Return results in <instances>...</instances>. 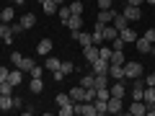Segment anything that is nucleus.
Here are the masks:
<instances>
[{"instance_id": "30", "label": "nucleus", "mask_w": 155, "mask_h": 116, "mask_svg": "<svg viewBox=\"0 0 155 116\" xmlns=\"http://www.w3.org/2000/svg\"><path fill=\"white\" fill-rule=\"evenodd\" d=\"M57 16H60V21H62V23H65V21H67V18H70V16H72V13H70V5H60V8H57Z\"/></svg>"}, {"instance_id": "45", "label": "nucleus", "mask_w": 155, "mask_h": 116, "mask_svg": "<svg viewBox=\"0 0 155 116\" xmlns=\"http://www.w3.org/2000/svg\"><path fill=\"white\" fill-rule=\"evenodd\" d=\"M8 72H11V70H5V67H0V83H3V80H8Z\"/></svg>"}, {"instance_id": "15", "label": "nucleus", "mask_w": 155, "mask_h": 116, "mask_svg": "<svg viewBox=\"0 0 155 116\" xmlns=\"http://www.w3.org/2000/svg\"><path fill=\"white\" fill-rule=\"evenodd\" d=\"M119 36H122V39H124V44H127V41H134V39H137V34H134L132 26H124L122 31H119Z\"/></svg>"}, {"instance_id": "21", "label": "nucleus", "mask_w": 155, "mask_h": 116, "mask_svg": "<svg viewBox=\"0 0 155 116\" xmlns=\"http://www.w3.org/2000/svg\"><path fill=\"white\" fill-rule=\"evenodd\" d=\"M8 80H11L13 85H21V80H23V70H11V72H8Z\"/></svg>"}, {"instance_id": "40", "label": "nucleus", "mask_w": 155, "mask_h": 116, "mask_svg": "<svg viewBox=\"0 0 155 116\" xmlns=\"http://www.w3.org/2000/svg\"><path fill=\"white\" fill-rule=\"evenodd\" d=\"M21 31H26V28H23L21 23H11V34H13V36H18Z\"/></svg>"}, {"instance_id": "28", "label": "nucleus", "mask_w": 155, "mask_h": 116, "mask_svg": "<svg viewBox=\"0 0 155 116\" xmlns=\"http://www.w3.org/2000/svg\"><path fill=\"white\" fill-rule=\"evenodd\" d=\"M80 85H83V88H93V85H96V75H93V72H91V75H83V77H80Z\"/></svg>"}, {"instance_id": "47", "label": "nucleus", "mask_w": 155, "mask_h": 116, "mask_svg": "<svg viewBox=\"0 0 155 116\" xmlns=\"http://www.w3.org/2000/svg\"><path fill=\"white\" fill-rule=\"evenodd\" d=\"M145 0H127V5H142Z\"/></svg>"}, {"instance_id": "54", "label": "nucleus", "mask_w": 155, "mask_h": 116, "mask_svg": "<svg viewBox=\"0 0 155 116\" xmlns=\"http://www.w3.org/2000/svg\"><path fill=\"white\" fill-rule=\"evenodd\" d=\"M0 11H3V8H0Z\"/></svg>"}, {"instance_id": "8", "label": "nucleus", "mask_w": 155, "mask_h": 116, "mask_svg": "<svg viewBox=\"0 0 155 116\" xmlns=\"http://www.w3.org/2000/svg\"><path fill=\"white\" fill-rule=\"evenodd\" d=\"M129 114H132V116H145V114H147V103H145V101H132Z\"/></svg>"}, {"instance_id": "18", "label": "nucleus", "mask_w": 155, "mask_h": 116, "mask_svg": "<svg viewBox=\"0 0 155 116\" xmlns=\"http://www.w3.org/2000/svg\"><path fill=\"white\" fill-rule=\"evenodd\" d=\"M13 16H16V11H13L11 5L0 11V21H3V23H13Z\"/></svg>"}, {"instance_id": "14", "label": "nucleus", "mask_w": 155, "mask_h": 116, "mask_svg": "<svg viewBox=\"0 0 155 116\" xmlns=\"http://www.w3.org/2000/svg\"><path fill=\"white\" fill-rule=\"evenodd\" d=\"M70 98H72V103L83 101V98H85V88H83V85H75V88H70Z\"/></svg>"}, {"instance_id": "6", "label": "nucleus", "mask_w": 155, "mask_h": 116, "mask_svg": "<svg viewBox=\"0 0 155 116\" xmlns=\"http://www.w3.org/2000/svg\"><path fill=\"white\" fill-rule=\"evenodd\" d=\"M83 57H85L88 65H93V62L101 57V52H98V47H96V44H91V47H83Z\"/></svg>"}, {"instance_id": "34", "label": "nucleus", "mask_w": 155, "mask_h": 116, "mask_svg": "<svg viewBox=\"0 0 155 116\" xmlns=\"http://www.w3.org/2000/svg\"><path fill=\"white\" fill-rule=\"evenodd\" d=\"M60 70H62V72H65V75H70V72H75V70H78V67H75V65H72V62H62V65H60Z\"/></svg>"}, {"instance_id": "24", "label": "nucleus", "mask_w": 155, "mask_h": 116, "mask_svg": "<svg viewBox=\"0 0 155 116\" xmlns=\"http://www.w3.org/2000/svg\"><path fill=\"white\" fill-rule=\"evenodd\" d=\"M111 23L116 26V31H122L124 26H129V21H127V18L122 16V13H116V16H114V21H111Z\"/></svg>"}, {"instance_id": "2", "label": "nucleus", "mask_w": 155, "mask_h": 116, "mask_svg": "<svg viewBox=\"0 0 155 116\" xmlns=\"http://www.w3.org/2000/svg\"><path fill=\"white\" fill-rule=\"evenodd\" d=\"M124 77H129V80L142 77V65L140 62H124Z\"/></svg>"}, {"instance_id": "19", "label": "nucleus", "mask_w": 155, "mask_h": 116, "mask_svg": "<svg viewBox=\"0 0 155 116\" xmlns=\"http://www.w3.org/2000/svg\"><path fill=\"white\" fill-rule=\"evenodd\" d=\"M109 62H111V65H124V62H127V60H124V52H122V49H114Z\"/></svg>"}, {"instance_id": "52", "label": "nucleus", "mask_w": 155, "mask_h": 116, "mask_svg": "<svg viewBox=\"0 0 155 116\" xmlns=\"http://www.w3.org/2000/svg\"><path fill=\"white\" fill-rule=\"evenodd\" d=\"M54 3H57V5H62V3H65V0H54Z\"/></svg>"}, {"instance_id": "25", "label": "nucleus", "mask_w": 155, "mask_h": 116, "mask_svg": "<svg viewBox=\"0 0 155 116\" xmlns=\"http://www.w3.org/2000/svg\"><path fill=\"white\" fill-rule=\"evenodd\" d=\"M13 108V95H0V111H11Z\"/></svg>"}, {"instance_id": "23", "label": "nucleus", "mask_w": 155, "mask_h": 116, "mask_svg": "<svg viewBox=\"0 0 155 116\" xmlns=\"http://www.w3.org/2000/svg\"><path fill=\"white\" fill-rule=\"evenodd\" d=\"M28 88H31V93H41V90H44V83H41V77H31V85H28Z\"/></svg>"}, {"instance_id": "35", "label": "nucleus", "mask_w": 155, "mask_h": 116, "mask_svg": "<svg viewBox=\"0 0 155 116\" xmlns=\"http://www.w3.org/2000/svg\"><path fill=\"white\" fill-rule=\"evenodd\" d=\"M5 36H13L11 34V23H0V39H5Z\"/></svg>"}, {"instance_id": "17", "label": "nucleus", "mask_w": 155, "mask_h": 116, "mask_svg": "<svg viewBox=\"0 0 155 116\" xmlns=\"http://www.w3.org/2000/svg\"><path fill=\"white\" fill-rule=\"evenodd\" d=\"M36 52L47 57V54L52 52V39H41V41H39V47H36Z\"/></svg>"}, {"instance_id": "41", "label": "nucleus", "mask_w": 155, "mask_h": 116, "mask_svg": "<svg viewBox=\"0 0 155 116\" xmlns=\"http://www.w3.org/2000/svg\"><path fill=\"white\" fill-rule=\"evenodd\" d=\"M111 5H114V0H98V11H106Z\"/></svg>"}, {"instance_id": "43", "label": "nucleus", "mask_w": 155, "mask_h": 116, "mask_svg": "<svg viewBox=\"0 0 155 116\" xmlns=\"http://www.w3.org/2000/svg\"><path fill=\"white\" fill-rule=\"evenodd\" d=\"M21 60H23V54H18V52H13V54H11V62H13V65H21Z\"/></svg>"}, {"instance_id": "51", "label": "nucleus", "mask_w": 155, "mask_h": 116, "mask_svg": "<svg viewBox=\"0 0 155 116\" xmlns=\"http://www.w3.org/2000/svg\"><path fill=\"white\" fill-rule=\"evenodd\" d=\"M145 3H150V5H155V0H145Z\"/></svg>"}, {"instance_id": "33", "label": "nucleus", "mask_w": 155, "mask_h": 116, "mask_svg": "<svg viewBox=\"0 0 155 116\" xmlns=\"http://www.w3.org/2000/svg\"><path fill=\"white\" fill-rule=\"evenodd\" d=\"M57 111H60V116H72V114H75V103H70V106H60Z\"/></svg>"}, {"instance_id": "32", "label": "nucleus", "mask_w": 155, "mask_h": 116, "mask_svg": "<svg viewBox=\"0 0 155 116\" xmlns=\"http://www.w3.org/2000/svg\"><path fill=\"white\" fill-rule=\"evenodd\" d=\"M93 103H96V116H104V114H109V111H106V101H98V98H96Z\"/></svg>"}, {"instance_id": "50", "label": "nucleus", "mask_w": 155, "mask_h": 116, "mask_svg": "<svg viewBox=\"0 0 155 116\" xmlns=\"http://www.w3.org/2000/svg\"><path fill=\"white\" fill-rule=\"evenodd\" d=\"M150 54H153V57H155V44H153V49H150Z\"/></svg>"}, {"instance_id": "5", "label": "nucleus", "mask_w": 155, "mask_h": 116, "mask_svg": "<svg viewBox=\"0 0 155 116\" xmlns=\"http://www.w3.org/2000/svg\"><path fill=\"white\" fill-rule=\"evenodd\" d=\"M109 65H111L109 60H104V57H98V60H96L93 65H91V67H93V75H109Z\"/></svg>"}, {"instance_id": "20", "label": "nucleus", "mask_w": 155, "mask_h": 116, "mask_svg": "<svg viewBox=\"0 0 155 116\" xmlns=\"http://www.w3.org/2000/svg\"><path fill=\"white\" fill-rule=\"evenodd\" d=\"M41 8H44V13H47V16H54L60 5H57L54 0H44V3H41Z\"/></svg>"}, {"instance_id": "48", "label": "nucleus", "mask_w": 155, "mask_h": 116, "mask_svg": "<svg viewBox=\"0 0 155 116\" xmlns=\"http://www.w3.org/2000/svg\"><path fill=\"white\" fill-rule=\"evenodd\" d=\"M147 114H153V116H155V101H153V103L147 106Z\"/></svg>"}, {"instance_id": "29", "label": "nucleus", "mask_w": 155, "mask_h": 116, "mask_svg": "<svg viewBox=\"0 0 155 116\" xmlns=\"http://www.w3.org/2000/svg\"><path fill=\"white\" fill-rule=\"evenodd\" d=\"M60 65H62V62L57 60V57H49V54H47V62H44V67H47V70H52V72H54Z\"/></svg>"}, {"instance_id": "10", "label": "nucleus", "mask_w": 155, "mask_h": 116, "mask_svg": "<svg viewBox=\"0 0 155 116\" xmlns=\"http://www.w3.org/2000/svg\"><path fill=\"white\" fill-rule=\"evenodd\" d=\"M114 16H116L114 8H106V11H98L96 21H98V23H111V21H114Z\"/></svg>"}, {"instance_id": "4", "label": "nucleus", "mask_w": 155, "mask_h": 116, "mask_svg": "<svg viewBox=\"0 0 155 116\" xmlns=\"http://www.w3.org/2000/svg\"><path fill=\"white\" fill-rule=\"evenodd\" d=\"M109 93L114 95V98H124V95H127V85H124V80H114V83L109 85Z\"/></svg>"}, {"instance_id": "39", "label": "nucleus", "mask_w": 155, "mask_h": 116, "mask_svg": "<svg viewBox=\"0 0 155 116\" xmlns=\"http://www.w3.org/2000/svg\"><path fill=\"white\" fill-rule=\"evenodd\" d=\"M111 49H124V39H122V36H116L114 41H111Z\"/></svg>"}, {"instance_id": "31", "label": "nucleus", "mask_w": 155, "mask_h": 116, "mask_svg": "<svg viewBox=\"0 0 155 116\" xmlns=\"http://www.w3.org/2000/svg\"><path fill=\"white\" fill-rule=\"evenodd\" d=\"M34 65H36V62H34L31 57H23V60H21V65H18V70H23V72H28V70H31Z\"/></svg>"}, {"instance_id": "12", "label": "nucleus", "mask_w": 155, "mask_h": 116, "mask_svg": "<svg viewBox=\"0 0 155 116\" xmlns=\"http://www.w3.org/2000/svg\"><path fill=\"white\" fill-rule=\"evenodd\" d=\"M134 44H137V49H140V54H150V49H153V44H150L145 36H137L134 39Z\"/></svg>"}, {"instance_id": "49", "label": "nucleus", "mask_w": 155, "mask_h": 116, "mask_svg": "<svg viewBox=\"0 0 155 116\" xmlns=\"http://www.w3.org/2000/svg\"><path fill=\"white\" fill-rule=\"evenodd\" d=\"M8 3H16V5H23V0H8Z\"/></svg>"}, {"instance_id": "22", "label": "nucleus", "mask_w": 155, "mask_h": 116, "mask_svg": "<svg viewBox=\"0 0 155 116\" xmlns=\"http://www.w3.org/2000/svg\"><path fill=\"white\" fill-rule=\"evenodd\" d=\"M142 101H145L147 106L155 101V85H147V88H145V93H142Z\"/></svg>"}, {"instance_id": "3", "label": "nucleus", "mask_w": 155, "mask_h": 116, "mask_svg": "<svg viewBox=\"0 0 155 116\" xmlns=\"http://www.w3.org/2000/svg\"><path fill=\"white\" fill-rule=\"evenodd\" d=\"M122 16L127 18V21H140V18H142V8H140V5H124L122 8Z\"/></svg>"}, {"instance_id": "42", "label": "nucleus", "mask_w": 155, "mask_h": 116, "mask_svg": "<svg viewBox=\"0 0 155 116\" xmlns=\"http://www.w3.org/2000/svg\"><path fill=\"white\" fill-rule=\"evenodd\" d=\"M145 39H147L150 44H155V28H147V31H145Z\"/></svg>"}, {"instance_id": "53", "label": "nucleus", "mask_w": 155, "mask_h": 116, "mask_svg": "<svg viewBox=\"0 0 155 116\" xmlns=\"http://www.w3.org/2000/svg\"><path fill=\"white\" fill-rule=\"evenodd\" d=\"M153 77H155V72H153Z\"/></svg>"}, {"instance_id": "7", "label": "nucleus", "mask_w": 155, "mask_h": 116, "mask_svg": "<svg viewBox=\"0 0 155 116\" xmlns=\"http://www.w3.org/2000/svg\"><path fill=\"white\" fill-rule=\"evenodd\" d=\"M101 31H104V41H114V39L119 36V31H116L114 23H104V26H101Z\"/></svg>"}, {"instance_id": "11", "label": "nucleus", "mask_w": 155, "mask_h": 116, "mask_svg": "<svg viewBox=\"0 0 155 116\" xmlns=\"http://www.w3.org/2000/svg\"><path fill=\"white\" fill-rule=\"evenodd\" d=\"M109 77L111 80H124V65H109Z\"/></svg>"}, {"instance_id": "1", "label": "nucleus", "mask_w": 155, "mask_h": 116, "mask_svg": "<svg viewBox=\"0 0 155 116\" xmlns=\"http://www.w3.org/2000/svg\"><path fill=\"white\" fill-rule=\"evenodd\" d=\"M75 116H96V103L93 101H78L75 103Z\"/></svg>"}, {"instance_id": "27", "label": "nucleus", "mask_w": 155, "mask_h": 116, "mask_svg": "<svg viewBox=\"0 0 155 116\" xmlns=\"http://www.w3.org/2000/svg\"><path fill=\"white\" fill-rule=\"evenodd\" d=\"M54 103H57V106H70V103H72V98H70V93H57Z\"/></svg>"}, {"instance_id": "38", "label": "nucleus", "mask_w": 155, "mask_h": 116, "mask_svg": "<svg viewBox=\"0 0 155 116\" xmlns=\"http://www.w3.org/2000/svg\"><path fill=\"white\" fill-rule=\"evenodd\" d=\"M98 52H101V57H104V60H111V47H98Z\"/></svg>"}, {"instance_id": "37", "label": "nucleus", "mask_w": 155, "mask_h": 116, "mask_svg": "<svg viewBox=\"0 0 155 116\" xmlns=\"http://www.w3.org/2000/svg\"><path fill=\"white\" fill-rule=\"evenodd\" d=\"M28 75H31V77H41V75H44V67H39V65H34L31 70H28Z\"/></svg>"}, {"instance_id": "26", "label": "nucleus", "mask_w": 155, "mask_h": 116, "mask_svg": "<svg viewBox=\"0 0 155 116\" xmlns=\"http://www.w3.org/2000/svg\"><path fill=\"white\" fill-rule=\"evenodd\" d=\"M13 88H16V85H13L11 80H3V83H0V95H13Z\"/></svg>"}, {"instance_id": "44", "label": "nucleus", "mask_w": 155, "mask_h": 116, "mask_svg": "<svg viewBox=\"0 0 155 116\" xmlns=\"http://www.w3.org/2000/svg\"><path fill=\"white\" fill-rule=\"evenodd\" d=\"M60 80H65V72L57 67V70H54V83H60Z\"/></svg>"}, {"instance_id": "13", "label": "nucleus", "mask_w": 155, "mask_h": 116, "mask_svg": "<svg viewBox=\"0 0 155 116\" xmlns=\"http://www.w3.org/2000/svg\"><path fill=\"white\" fill-rule=\"evenodd\" d=\"M65 26L70 28V31H80V28H83V18H80V16H70L65 21Z\"/></svg>"}, {"instance_id": "16", "label": "nucleus", "mask_w": 155, "mask_h": 116, "mask_svg": "<svg viewBox=\"0 0 155 116\" xmlns=\"http://www.w3.org/2000/svg\"><path fill=\"white\" fill-rule=\"evenodd\" d=\"M18 23H21L23 28H31V26H36V16H34V13H23Z\"/></svg>"}, {"instance_id": "55", "label": "nucleus", "mask_w": 155, "mask_h": 116, "mask_svg": "<svg viewBox=\"0 0 155 116\" xmlns=\"http://www.w3.org/2000/svg\"><path fill=\"white\" fill-rule=\"evenodd\" d=\"M114 3H116V0H114Z\"/></svg>"}, {"instance_id": "36", "label": "nucleus", "mask_w": 155, "mask_h": 116, "mask_svg": "<svg viewBox=\"0 0 155 116\" xmlns=\"http://www.w3.org/2000/svg\"><path fill=\"white\" fill-rule=\"evenodd\" d=\"M70 13H72V16H80V13H83V3H78V0H75V3L70 5Z\"/></svg>"}, {"instance_id": "9", "label": "nucleus", "mask_w": 155, "mask_h": 116, "mask_svg": "<svg viewBox=\"0 0 155 116\" xmlns=\"http://www.w3.org/2000/svg\"><path fill=\"white\" fill-rule=\"evenodd\" d=\"M122 98H114V95H111L109 101H106V111H109V114H122Z\"/></svg>"}, {"instance_id": "46", "label": "nucleus", "mask_w": 155, "mask_h": 116, "mask_svg": "<svg viewBox=\"0 0 155 116\" xmlns=\"http://www.w3.org/2000/svg\"><path fill=\"white\" fill-rule=\"evenodd\" d=\"M21 106H23V101L18 98V95H13V108H21Z\"/></svg>"}]
</instances>
